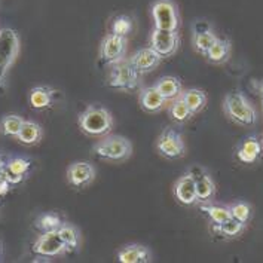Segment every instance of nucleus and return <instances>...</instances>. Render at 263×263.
I'll return each mask as SVG.
<instances>
[{
  "label": "nucleus",
  "mask_w": 263,
  "mask_h": 263,
  "mask_svg": "<svg viewBox=\"0 0 263 263\" xmlns=\"http://www.w3.org/2000/svg\"><path fill=\"white\" fill-rule=\"evenodd\" d=\"M78 124L81 131L91 137H103L109 134L113 126L110 111L103 106H88L78 116Z\"/></svg>",
  "instance_id": "nucleus-1"
},
{
  "label": "nucleus",
  "mask_w": 263,
  "mask_h": 263,
  "mask_svg": "<svg viewBox=\"0 0 263 263\" xmlns=\"http://www.w3.org/2000/svg\"><path fill=\"white\" fill-rule=\"evenodd\" d=\"M223 110L232 122H235L236 125H241V126H251L257 121L256 109L253 107L249 98L239 91L229 92L224 97Z\"/></svg>",
  "instance_id": "nucleus-2"
},
{
  "label": "nucleus",
  "mask_w": 263,
  "mask_h": 263,
  "mask_svg": "<svg viewBox=\"0 0 263 263\" xmlns=\"http://www.w3.org/2000/svg\"><path fill=\"white\" fill-rule=\"evenodd\" d=\"M20 52V37L12 28L0 30V94L6 91L8 71L12 67Z\"/></svg>",
  "instance_id": "nucleus-3"
},
{
  "label": "nucleus",
  "mask_w": 263,
  "mask_h": 263,
  "mask_svg": "<svg viewBox=\"0 0 263 263\" xmlns=\"http://www.w3.org/2000/svg\"><path fill=\"white\" fill-rule=\"evenodd\" d=\"M92 153L110 162L126 161L133 153V143L122 136H106L92 146Z\"/></svg>",
  "instance_id": "nucleus-4"
},
{
  "label": "nucleus",
  "mask_w": 263,
  "mask_h": 263,
  "mask_svg": "<svg viewBox=\"0 0 263 263\" xmlns=\"http://www.w3.org/2000/svg\"><path fill=\"white\" fill-rule=\"evenodd\" d=\"M111 70L109 74V86L119 91H133L139 86L140 73L131 64L129 60L121 58L119 61L110 64Z\"/></svg>",
  "instance_id": "nucleus-5"
},
{
  "label": "nucleus",
  "mask_w": 263,
  "mask_h": 263,
  "mask_svg": "<svg viewBox=\"0 0 263 263\" xmlns=\"http://www.w3.org/2000/svg\"><path fill=\"white\" fill-rule=\"evenodd\" d=\"M155 28L162 30H179L180 16L179 9L173 0H158L152 5L151 9Z\"/></svg>",
  "instance_id": "nucleus-6"
},
{
  "label": "nucleus",
  "mask_w": 263,
  "mask_h": 263,
  "mask_svg": "<svg viewBox=\"0 0 263 263\" xmlns=\"http://www.w3.org/2000/svg\"><path fill=\"white\" fill-rule=\"evenodd\" d=\"M156 151L166 159H179L186 153V144L179 131L165 128L158 137Z\"/></svg>",
  "instance_id": "nucleus-7"
},
{
  "label": "nucleus",
  "mask_w": 263,
  "mask_h": 263,
  "mask_svg": "<svg viewBox=\"0 0 263 263\" xmlns=\"http://www.w3.org/2000/svg\"><path fill=\"white\" fill-rule=\"evenodd\" d=\"M149 43L153 51H156L162 58H170L177 52L180 46V36L177 30L153 28Z\"/></svg>",
  "instance_id": "nucleus-8"
},
{
  "label": "nucleus",
  "mask_w": 263,
  "mask_h": 263,
  "mask_svg": "<svg viewBox=\"0 0 263 263\" xmlns=\"http://www.w3.org/2000/svg\"><path fill=\"white\" fill-rule=\"evenodd\" d=\"M33 253L37 256H45V257H54L61 253H66L64 242L60 238L58 231H51V232H42V235L34 241L33 244Z\"/></svg>",
  "instance_id": "nucleus-9"
},
{
  "label": "nucleus",
  "mask_w": 263,
  "mask_h": 263,
  "mask_svg": "<svg viewBox=\"0 0 263 263\" xmlns=\"http://www.w3.org/2000/svg\"><path fill=\"white\" fill-rule=\"evenodd\" d=\"M67 181L76 189H83L96 179V166L86 161H78L67 166Z\"/></svg>",
  "instance_id": "nucleus-10"
},
{
  "label": "nucleus",
  "mask_w": 263,
  "mask_h": 263,
  "mask_svg": "<svg viewBox=\"0 0 263 263\" xmlns=\"http://www.w3.org/2000/svg\"><path fill=\"white\" fill-rule=\"evenodd\" d=\"M189 173L194 177L198 202L199 204L211 202V199L214 198V194H216V183L213 180V177L201 166H192L189 170Z\"/></svg>",
  "instance_id": "nucleus-11"
},
{
  "label": "nucleus",
  "mask_w": 263,
  "mask_h": 263,
  "mask_svg": "<svg viewBox=\"0 0 263 263\" xmlns=\"http://www.w3.org/2000/svg\"><path fill=\"white\" fill-rule=\"evenodd\" d=\"M125 46H126V39L124 36L118 34H107L100 45V58L106 64H113L124 58Z\"/></svg>",
  "instance_id": "nucleus-12"
},
{
  "label": "nucleus",
  "mask_w": 263,
  "mask_h": 263,
  "mask_svg": "<svg viewBox=\"0 0 263 263\" xmlns=\"http://www.w3.org/2000/svg\"><path fill=\"white\" fill-rule=\"evenodd\" d=\"M30 168H31V161L27 158H12L8 162H5L0 171V176L6 179L11 184H20L24 180Z\"/></svg>",
  "instance_id": "nucleus-13"
},
{
  "label": "nucleus",
  "mask_w": 263,
  "mask_h": 263,
  "mask_svg": "<svg viewBox=\"0 0 263 263\" xmlns=\"http://www.w3.org/2000/svg\"><path fill=\"white\" fill-rule=\"evenodd\" d=\"M129 61L137 69L140 74H144V73H149L156 69L161 64L162 57L156 51H153L151 46H147V48H141L139 51H136L129 58Z\"/></svg>",
  "instance_id": "nucleus-14"
},
{
  "label": "nucleus",
  "mask_w": 263,
  "mask_h": 263,
  "mask_svg": "<svg viewBox=\"0 0 263 263\" xmlns=\"http://www.w3.org/2000/svg\"><path fill=\"white\" fill-rule=\"evenodd\" d=\"M173 192H174L176 199H177L180 204H183V205H194V204L198 202L194 177H192V174H191L189 171L184 173L180 179L176 181Z\"/></svg>",
  "instance_id": "nucleus-15"
},
{
  "label": "nucleus",
  "mask_w": 263,
  "mask_h": 263,
  "mask_svg": "<svg viewBox=\"0 0 263 263\" xmlns=\"http://www.w3.org/2000/svg\"><path fill=\"white\" fill-rule=\"evenodd\" d=\"M263 153V143L257 137L251 136L241 141L236 149V159L242 164H254Z\"/></svg>",
  "instance_id": "nucleus-16"
},
{
  "label": "nucleus",
  "mask_w": 263,
  "mask_h": 263,
  "mask_svg": "<svg viewBox=\"0 0 263 263\" xmlns=\"http://www.w3.org/2000/svg\"><path fill=\"white\" fill-rule=\"evenodd\" d=\"M217 39L216 33L213 31V28L210 27V24L199 21L194 26V43L195 51L201 55H205L207 51L210 49V46L214 43V41Z\"/></svg>",
  "instance_id": "nucleus-17"
},
{
  "label": "nucleus",
  "mask_w": 263,
  "mask_h": 263,
  "mask_svg": "<svg viewBox=\"0 0 263 263\" xmlns=\"http://www.w3.org/2000/svg\"><path fill=\"white\" fill-rule=\"evenodd\" d=\"M57 91L49 86H34L28 92V104L34 110H46L52 107Z\"/></svg>",
  "instance_id": "nucleus-18"
},
{
  "label": "nucleus",
  "mask_w": 263,
  "mask_h": 263,
  "mask_svg": "<svg viewBox=\"0 0 263 263\" xmlns=\"http://www.w3.org/2000/svg\"><path fill=\"white\" fill-rule=\"evenodd\" d=\"M121 263H149L152 262L151 250L141 244H129L118 253Z\"/></svg>",
  "instance_id": "nucleus-19"
},
{
  "label": "nucleus",
  "mask_w": 263,
  "mask_h": 263,
  "mask_svg": "<svg viewBox=\"0 0 263 263\" xmlns=\"http://www.w3.org/2000/svg\"><path fill=\"white\" fill-rule=\"evenodd\" d=\"M139 101L141 109L147 113H158L165 107L166 100L161 94L155 86H149V88H143L139 96Z\"/></svg>",
  "instance_id": "nucleus-20"
},
{
  "label": "nucleus",
  "mask_w": 263,
  "mask_h": 263,
  "mask_svg": "<svg viewBox=\"0 0 263 263\" xmlns=\"http://www.w3.org/2000/svg\"><path fill=\"white\" fill-rule=\"evenodd\" d=\"M153 86L159 91V94L165 98L166 101H171L174 98L180 97L181 91H183L180 79L176 78V76H164Z\"/></svg>",
  "instance_id": "nucleus-21"
},
{
  "label": "nucleus",
  "mask_w": 263,
  "mask_h": 263,
  "mask_svg": "<svg viewBox=\"0 0 263 263\" xmlns=\"http://www.w3.org/2000/svg\"><path fill=\"white\" fill-rule=\"evenodd\" d=\"M42 136H43V129L41 125L34 121H24L16 134V140L23 144L33 146L41 141Z\"/></svg>",
  "instance_id": "nucleus-22"
},
{
  "label": "nucleus",
  "mask_w": 263,
  "mask_h": 263,
  "mask_svg": "<svg viewBox=\"0 0 263 263\" xmlns=\"http://www.w3.org/2000/svg\"><path fill=\"white\" fill-rule=\"evenodd\" d=\"M231 49H232V45L228 39H216L214 43L210 46V49L205 54V58H207L210 63L213 64H222V63H226L231 57Z\"/></svg>",
  "instance_id": "nucleus-23"
},
{
  "label": "nucleus",
  "mask_w": 263,
  "mask_h": 263,
  "mask_svg": "<svg viewBox=\"0 0 263 263\" xmlns=\"http://www.w3.org/2000/svg\"><path fill=\"white\" fill-rule=\"evenodd\" d=\"M58 234H60V238L64 242L66 253H74V251H78L79 244H81V235H79V231L73 224L63 222V224L58 228Z\"/></svg>",
  "instance_id": "nucleus-24"
},
{
  "label": "nucleus",
  "mask_w": 263,
  "mask_h": 263,
  "mask_svg": "<svg viewBox=\"0 0 263 263\" xmlns=\"http://www.w3.org/2000/svg\"><path fill=\"white\" fill-rule=\"evenodd\" d=\"M180 97L184 100V103L189 106V109L192 110L194 115L204 110V107L207 106V94L198 88H191V89L181 91Z\"/></svg>",
  "instance_id": "nucleus-25"
},
{
  "label": "nucleus",
  "mask_w": 263,
  "mask_h": 263,
  "mask_svg": "<svg viewBox=\"0 0 263 263\" xmlns=\"http://www.w3.org/2000/svg\"><path fill=\"white\" fill-rule=\"evenodd\" d=\"M244 228H246L244 223L238 222V220L232 219V217H231L229 220H226V222L219 223V224H213V226H211V229H213V232H214L216 235L226 238V239L238 236L242 231H244Z\"/></svg>",
  "instance_id": "nucleus-26"
},
{
  "label": "nucleus",
  "mask_w": 263,
  "mask_h": 263,
  "mask_svg": "<svg viewBox=\"0 0 263 263\" xmlns=\"http://www.w3.org/2000/svg\"><path fill=\"white\" fill-rule=\"evenodd\" d=\"M199 208L202 213H205L210 220L213 224H219V223L226 222L229 220L232 216H231V211L229 207H223V205H217V204H211V202H202L199 204Z\"/></svg>",
  "instance_id": "nucleus-27"
},
{
  "label": "nucleus",
  "mask_w": 263,
  "mask_h": 263,
  "mask_svg": "<svg viewBox=\"0 0 263 263\" xmlns=\"http://www.w3.org/2000/svg\"><path fill=\"white\" fill-rule=\"evenodd\" d=\"M170 116H171V119H173L174 122H177V124H184V122H187V121L194 116V113L189 109V106L184 103L183 98L177 97L174 98V100H171Z\"/></svg>",
  "instance_id": "nucleus-28"
},
{
  "label": "nucleus",
  "mask_w": 263,
  "mask_h": 263,
  "mask_svg": "<svg viewBox=\"0 0 263 263\" xmlns=\"http://www.w3.org/2000/svg\"><path fill=\"white\" fill-rule=\"evenodd\" d=\"M23 122H24V119L20 115H6L0 121V131L3 136L16 137Z\"/></svg>",
  "instance_id": "nucleus-29"
},
{
  "label": "nucleus",
  "mask_w": 263,
  "mask_h": 263,
  "mask_svg": "<svg viewBox=\"0 0 263 263\" xmlns=\"http://www.w3.org/2000/svg\"><path fill=\"white\" fill-rule=\"evenodd\" d=\"M63 224V219L57 213H45L36 220V228L41 232H51L58 231V228Z\"/></svg>",
  "instance_id": "nucleus-30"
},
{
  "label": "nucleus",
  "mask_w": 263,
  "mask_h": 263,
  "mask_svg": "<svg viewBox=\"0 0 263 263\" xmlns=\"http://www.w3.org/2000/svg\"><path fill=\"white\" fill-rule=\"evenodd\" d=\"M133 20L126 15H119L113 20L111 23V33L113 34H118V36H124L126 37L131 31H133Z\"/></svg>",
  "instance_id": "nucleus-31"
},
{
  "label": "nucleus",
  "mask_w": 263,
  "mask_h": 263,
  "mask_svg": "<svg viewBox=\"0 0 263 263\" xmlns=\"http://www.w3.org/2000/svg\"><path fill=\"white\" fill-rule=\"evenodd\" d=\"M229 211H231L232 219L244 223V224L249 222L250 217H251V205L249 202H244V201H238L235 204H232L229 207Z\"/></svg>",
  "instance_id": "nucleus-32"
},
{
  "label": "nucleus",
  "mask_w": 263,
  "mask_h": 263,
  "mask_svg": "<svg viewBox=\"0 0 263 263\" xmlns=\"http://www.w3.org/2000/svg\"><path fill=\"white\" fill-rule=\"evenodd\" d=\"M11 183L6 180V179H3L2 176H0V196L3 198L5 195L9 194V191H11Z\"/></svg>",
  "instance_id": "nucleus-33"
},
{
  "label": "nucleus",
  "mask_w": 263,
  "mask_h": 263,
  "mask_svg": "<svg viewBox=\"0 0 263 263\" xmlns=\"http://www.w3.org/2000/svg\"><path fill=\"white\" fill-rule=\"evenodd\" d=\"M259 94H260V98H262V104H263V82L259 85Z\"/></svg>",
  "instance_id": "nucleus-34"
},
{
  "label": "nucleus",
  "mask_w": 263,
  "mask_h": 263,
  "mask_svg": "<svg viewBox=\"0 0 263 263\" xmlns=\"http://www.w3.org/2000/svg\"><path fill=\"white\" fill-rule=\"evenodd\" d=\"M3 165H5V161L0 158V171H2V168H3Z\"/></svg>",
  "instance_id": "nucleus-35"
},
{
  "label": "nucleus",
  "mask_w": 263,
  "mask_h": 263,
  "mask_svg": "<svg viewBox=\"0 0 263 263\" xmlns=\"http://www.w3.org/2000/svg\"><path fill=\"white\" fill-rule=\"evenodd\" d=\"M0 199H2V196H0Z\"/></svg>",
  "instance_id": "nucleus-36"
},
{
  "label": "nucleus",
  "mask_w": 263,
  "mask_h": 263,
  "mask_svg": "<svg viewBox=\"0 0 263 263\" xmlns=\"http://www.w3.org/2000/svg\"><path fill=\"white\" fill-rule=\"evenodd\" d=\"M262 143H263V140H262Z\"/></svg>",
  "instance_id": "nucleus-37"
}]
</instances>
